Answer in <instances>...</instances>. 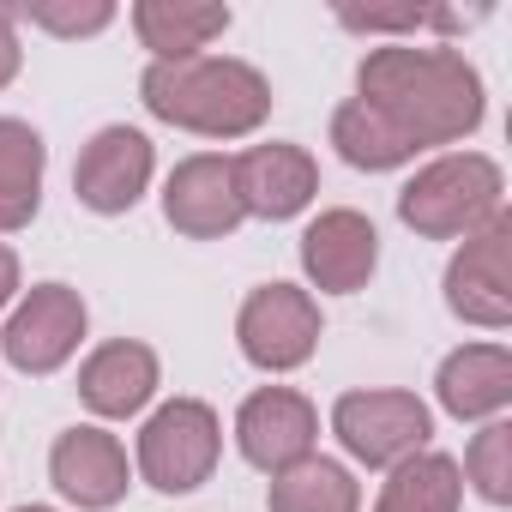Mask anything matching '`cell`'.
Listing matches in <instances>:
<instances>
[{
  "instance_id": "6da1fadb",
  "label": "cell",
  "mask_w": 512,
  "mask_h": 512,
  "mask_svg": "<svg viewBox=\"0 0 512 512\" xmlns=\"http://www.w3.org/2000/svg\"><path fill=\"white\" fill-rule=\"evenodd\" d=\"M356 97L374 103L416 151L476 133L488 109L482 73L458 49H416V43L368 49V61L356 67Z\"/></svg>"
},
{
  "instance_id": "7a4b0ae2",
  "label": "cell",
  "mask_w": 512,
  "mask_h": 512,
  "mask_svg": "<svg viewBox=\"0 0 512 512\" xmlns=\"http://www.w3.org/2000/svg\"><path fill=\"white\" fill-rule=\"evenodd\" d=\"M139 97L157 121L205 133V139H247L272 115V85L260 67L229 55H187V61H151L139 79Z\"/></svg>"
},
{
  "instance_id": "3957f363",
  "label": "cell",
  "mask_w": 512,
  "mask_h": 512,
  "mask_svg": "<svg viewBox=\"0 0 512 512\" xmlns=\"http://www.w3.org/2000/svg\"><path fill=\"white\" fill-rule=\"evenodd\" d=\"M500 193L506 181L494 157L452 151L410 175V187L398 193V217L428 241H458V235H476L488 217H500Z\"/></svg>"
},
{
  "instance_id": "277c9868",
  "label": "cell",
  "mask_w": 512,
  "mask_h": 512,
  "mask_svg": "<svg viewBox=\"0 0 512 512\" xmlns=\"http://www.w3.org/2000/svg\"><path fill=\"white\" fill-rule=\"evenodd\" d=\"M332 434L344 440V452L368 470H392L416 452H428L434 416L416 392L380 386V392H344L332 404Z\"/></svg>"
},
{
  "instance_id": "5b68a950",
  "label": "cell",
  "mask_w": 512,
  "mask_h": 512,
  "mask_svg": "<svg viewBox=\"0 0 512 512\" xmlns=\"http://www.w3.org/2000/svg\"><path fill=\"white\" fill-rule=\"evenodd\" d=\"M217 452H223V428L217 410L199 398H169L139 428V470L157 494H193L217 470Z\"/></svg>"
},
{
  "instance_id": "8992f818",
  "label": "cell",
  "mask_w": 512,
  "mask_h": 512,
  "mask_svg": "<svg viewBox=\"0 0 512 512\" xmlns=\"http://www.w3.org/2000/svg\"><path fill=\"white\" fill-rule=\"evenodd\" d=\"M235 344L253 368L290 374L320 350V308L296 284H260L235 314Z\"/></svg>"
},
{
  "instance_id": "52a82bcc",
  "label": "cell",
  "mask_w": 512,
  "mask_h": 512,
  "mask_svg": "<svg viewBox=\"0 0 512 512\" xmlns=\"http://www.w3.org/2000/svg\"><path fill=\"white\" fill-rule=\"evenodd\" d=\"M512 217H488L476 235H464V247L446 266V308L482 332H506L512 326Z\"/></svg>"
},
{
  "instance_id": "ba28073f",
  "label": "cell",
  "mask_w": 512,
  "mask_h": 512,
  "mask_svg": "<svg viewBox=\"0 0 512 512\" xmlns=\"http://www.w3.org/2000/svg\"><path fill=\"white\" fill-rule=\"evenodd\" d=\"M314 440H320V410L290 392V386H260L241 410H235V446L253 470H290L302 458H314Z\"/></svg>"
},
{
  "instance_id": "9c48e42d",
  "label": "cell",
  "mask_w": 512,
  "mask_h": 512,
  "mask_svg": "<svg viewBox=\"0 0 512 512\" xmlns=\"http://www.w3.org/2000/svg\"><path fill=\"white\" fill-rule=\"evenodd\" d=\"M85 338V296L67 284H37L0 332V356L19 374H55Z\"/></svg>"
},
{
  "instance_id": "30bf717a",
  "label": "cell",
  "mask_w": 512,
  "mask_h": 512,
  "mask_svg": "<svg viewBox=\"0 0 512 512\" xmlns=\"http://www.w3.org/2000/svg\"><path fill=\"white\" fill-rule=\"evenodd\" d=\"M151 139L139 127H103L85 151H79V169H73V193L85 211L97 217H121L139 205V193L151 187Z\"/></svg>"
},
{
  "instance_id": "8fae6325",
  "label": "cell",
  "mask_w": 512,
  "mask_h": 512,
  "mask_svg": "<svg viewBox=\"0 0 512 512\" xmlns=\"http://www.w3.org/2000/svg\"><path fill=\"white\" fill-rule=\"evenodd\" d=\"M380 266V235L362 211L338 205V211H320L308 229H302V272L314 290L326 296H356Z\"/></svg>"
},
{
  "instance_id": "7c38bea8",
  "label": "cell",
  "mask_w": 512,
  "mask_h": 512,
  "mask_svg": "<svg viewBox=\"0 0 512 512\" xmlns=\"http://www.w3.org/2000/svg\"><path fill=\"white\" fill-rule=\"evenodd\" d=\"M235 163V193H241V211L247 217H266V223H284V217H302L320 193V163L302 151V145H253Z\"/></svg>"
},
{
  "instance_id": "4fadbf2b",
  "label": "cell",
  "mask_w": 512,
  "mask_h": 512,
  "mask_svg": "<svg viewBox=\"0 0 512 512\" xmlns=\"http://www.w3.org/2000/svg\"><path fill=\"white\" fill-rule=\"evenodd\" d=\"M163 217H169L181 235H193V241L229 235V229L247 217V211H241V193H235V163H229V157H211V151L175 163V175H169V187H163Z\"/></svg>"
},
{
  "instance_id": "5bb4252c",
  "label": "cell",
  "mask_w": 512,
  "mask_h": 512,
  "mask_svg": "<svg viewBox=\"0 0 512 512\" xmlns=\"http://www.w3.org/2000/svg\"><path fill=\"white\" fill-rule=\"evenodd\" d=\"M49 476H55V488L73 500V506H85V512H109L121 494H127V446L115 440V434H103V428H67L61 440H55V452H49Z\"/></svg>"
},
{
  "instance_id": "9a60e30c",
  "label": "cell",
  "mask_w": 512,
  "mask_h": 512,
  "mask_svg": "<svg viewBox=\"0 0 512 512\" xmlns=\"http://www.w3.org/2000/svg\"><path fill=\"white\" fill-rule=\"evenodd\" d=\"M151 392H157V350H145V344H133V338H115V344L91 350L85 368H79V398H85V410H97V416H109V422L139 416V410L151 404Z\"/></svg>"
},
{
  "instance_id": "2e32d148",
  "label": "cell",
  "mask_w": 512,
  "mask_h": 512,
  "mask_svg": "<svg viewBox=\"0 0 512 512\" xmlns=\"http://www.w3.org/2000/svg\"><path fill=\"white\" fill-rule=\"evenodd\" d=\"M440 410H452L458 422H494L512 404V350L500 344H464L440 362Z\"/></svg>"
},
{
  "instance_id": "e0dca14e",
  "label": "cell",
  "mask_w": 512,
  "mask_h": 512,
  "mask_svg": "<svg viewBox=\"0 0 512 512\" xmlns=\"http://www.w3.org/2000/svg\"><path fill=\"white\" fill-rule=\"evenodd\" d=\"M133 31L157 61H187L229 31V7H217V0H139Z\"/></svg>"
},
{
  "instance_id": "ac0fdd59",
  "label": "cell",
  "mask_w": 512,
  "mask_h": 512,
  "mask_svg": "<svg viewBox=\"0 0 512 512\" xmlns=\"http://www.w3.org/2000/svg\"><path fill=\"white\" fill-rule=\"evenodd\" d=\"M49 145L25 121H0V229H25L43 205Z\"/></svg>"
},
{
  "instance_id": "d6986e66",
  "label": "cell",
  "mask_w": 512,
  "mask_h": 512,
  "mask_svg": "<svg viewBox=\"0 0 512 512\" xmlns=\"http://www.w3.org/2000/svg\"><path fill=\"white\" fill-rule=\"evenodd\" d=\"M332 145H338V157H344L350 169H368V175L404 169V163L416 157V145H410L374 103H362V97H350V103L332 109Z\"/></svg>"
},
{
  "instance_id": "ffe728a7",
  "label": "cell",
  "mask_w": 512,
  "mask_h": 512,
  "mask_svg": "<svg viewBox=\"0 0 512 512\" xmlns=\"http://www.w3.org/2000/svg\"><path fill=\"white\" fill-rule=\"evenodd\" d=\"M266 506L272 512H362V488L338 458H302L272 476Z\"/></svg>"
},
{
  "instance_id": "44dd1931",
  "label": "cell",
  "mask_w": 512,
  "mask_h": 512,
  "mask_svg": "<svg viewBox=\"0 0 512 512\" xmlns=\"http://www.w3.org/2000/svg\"><path fill=\"white\" fill-rule=\"evenodd\" d=\"M458 500H464L458 458H446V452H416V458L392 464V482L380 488L374 512H458Z\"/></svg>"
},
{
  "instance_id": "7402d4cb",
  "label": "cell",
  "mask_w": 512,
  "mask_h": 512,
  "mask_svg": "<svg viewBox=\"0 0 512 512\" xmlns=\"http://www.w3.org/2000/svg\"><path fill=\"white\" fill-rule=\"evenodd\" d=\"M458 476H470L476 482V494L488 500V506H506L512 500V428L494 416V422H482V434L470 440V452H464V470Z\"/></svg>"
},
{
  "instance_id": "603a6c76",
  "label": "cell",
  "mask_w": 512,
  "mask_h": 512,
  "mask_svg": "<svg viewBox=\"0 0 512 512\" xmlns=\"http://www.w3.org/2000/svg\"><path fill=\"white\" fill-rule=\"evenodd\" d=\"M109 19H115L109 0H91V7H37L31 13V25L37 31H55V37H97Z\"/></svg>"
},
{
  "instance_id": "cb8c5ba5",
  "label": "cell",
  "mask_w": 512,
  "mask_h": 512,
  "mask_svg": "<svg viewBox=\"0 0 512 512\" xmlns=\"http://www.w3.org/2000/svg\"><path fill=\"white\" fill-rule=\"evenodd\" d=\"M19 61H25V49H19V37H13V13H0V91L19 79Z\"/></svg>"
},
{
  "instance_id": "d4e9b609",
  "label": "cell",
  "mask_w": 512,
  "mask_h": 512,
  "mask_svg": "<svg viewBox=\"0 0 512 512\" xmlns=\"http://www.w3.org/2000/svg\"><path fill=\"white\" fill-rule=\"evenodd\" d=\"M13 296H19V253L0 241V308H7Z\"/></svg>"
},
{
  "instance_id": "484cf974",
  "label": "cell",
  "mask_w": 512,
  "mask_h": 512,
  "mask_svg": "<svg viewBox=\"0 0 512 512\" xmlns=\"http://www.w3.org/2000/svg\"><path fill=\"white\" fill-rule=\"evenodd\" d=\"M19 512H55V506H19Z\"/></svg>"
}]
</instances>
